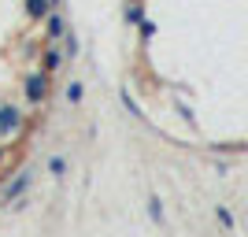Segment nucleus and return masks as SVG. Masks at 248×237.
<instances>
[{
  "mask_svg": "<svg viewBox=\"0 0 248 237\" xmlns=\"http://www.w3.org/2000/svg\"><path fill=\"white\" fill-rule=\"evenodd\" d=\"M41 93H45V82H41V78H33V82H30V96H33V100H41Z\"/></svg>",
  "mask_w": 248,
  "mask_h": 237,
  "instance_id": "nucleus-1",
  "label": "nucleus"
},
{
  "mask_svg": "<svg viewBox=\"0 0 248 237\" xmlns=\"http://www.w3.org/2000/svg\"><path fill=\"white\" fill-rule=\"evenodd\" d=\"M0 126L11 130V126H15V111H0Z\"/></svg>",
  "mask_w": 248,
  "mask_h": 237,
  "instance_id": "nucleus-2",
  "label": "nucleus"
},
{
  "mask_svg": "<svg viewBox=\"0 0 248 237\" xmlns=\"http://www.w3.org/2000/svg\"><path fill=\"white\" fill-rule=\"evenodd\" d=\"M30 11H33V15H45V0H33V4H30Z\"/></svg>",
  "mask_w": 248,
  "mask_h": 237,
  "instance_id": "nucleus-3",
  "label": "nucleus"
}]
</instances>
